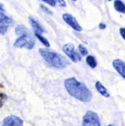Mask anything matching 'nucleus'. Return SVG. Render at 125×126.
Wrapping results in <instances>:
<instances>
[{"label": "nucleus", "instance_id": "1", "mask_svg": "<svg viewBox=\"0 0 125 126\" xmlns=\"http://www.w3.org/2000/svg\"><path fill=\"white\" fill-rule=\"evenodd\" d=\"M64 86L68 94L73 96L74 98L83 101V102H89L92 99V92L87 88V86L78 81L76 78H68L64 81Z\"/></svg>", "mask_w": 125, "mask_h": 126}, {"label": "nucleus", "instance_id": "2", "mask_svg": "<svg viewBox=\"0 0 125 126\" xmlns=\"http://www.w3.org/2000/svg\"><path fill=\"white\" fill-rule=\"evenodd\" d=\"M38 52L41 55V57L45 60V62L53 68L64 69L70 64L66 57L59 54L58 52L50 50L49 48H39Z\"/></svg>", "mask_w": 125, "mask_h": 126}, {"label": "nucleus", "instance_id": "3", "mask_svg": "<svg viewBox=\"0 0 125 126\" xmlns=\"http://www.w3.org/2000/svg\"><path fill=\"white\" fill-rule=\"evenodd\" d=\"M15 32L19 36L14 42L15 47H19V48L25 47L28 49L33 48L35 40L31 31L28 28H26L24 25H18L15 29Z\"/></svg>", "mask_w": 125, "mask_h": 126}, {"label": "nucleus", "instance_id": "4", "mask_svg": "<svg viewBox=\"0 0 125 126\" xmlns=\"http://www.w3.org/2000/svg\"><path fill=\"white\" fill-rule=\"evenodd\" d=\"M82 126H100L98 115L92 110L87 111L83 117Z\"/></svg>", "mask_w": 125, "mask_h": 126}, {"label": "nucleus", "instance_id": "5", "mask_svg": "<svg viewBox=\"0 0 125 126\" xmlns=\"http://www.w3.org/2000/svg\"><path fill=\"white\" fill-rule=\"evenodd\" d=\"M62 49L65 52V54L71 59V61H73V62H80L81 61V55L76 51V49L72 43L64 44Z\"/></svg>", "mask_w": 125, "mask_h": 126}, {"label": "nucleus", "instance_id": "6", "mask_svg": "<svg viewBox=\"0 0 125 126\" xmlns=\"http://www.w3.org/2000/svg\"><path fill=\"white\" fill-rule=\"evenodd\" d=\"M2 126H23V120L19 116L9 115L4 118Z\"/></svg>", "mask_w": 125, "mask_h": 126}, {"label": "nucleus", "instance_id": "7", "mask_svg": "<svg viewBox=\"0 0 125 126\" xmlns=\"http://www.w3.org/2000/svg\"><path fill=\"white\" fill-rule=\"evenodd\" d=\"M62 18L65 21V23L68 24V26H70L76 32H81L82 31V27L80 26V24L77 22V20L72 15H70V14H63Z\"/></svg>", "mask_w": 125, "mask_h": 126}, {"label": "nucleus", "instance_id": "8", "mask_svg": "<svg viewBox=\"0 0 125 126\" xmlns=\"http://www.w3.org/2000/svg\"><path fill=\"white\" fill-rule=\"evenodd\" d=\"M112 66L114 67V69L117 71V73L125 79V62L122 61L121 59H115L112 62Z\"/></svg>", "mask_w": 125, "mask_h": 126}, {"label": "nucleus", "instance_id": "9", "mask_svg": "<svg viewBox=\"0 0 125 126\" xmlns=\"http://www.w3.org/2000/svg\"><path fill=\"white\" fill-rule=\"evenodd\" d=\"M29 21H30V23H31V28H32L34 33H40V34H41L42 32H44L43 27H42L36 20H34L32 17H30V18H29Z\"/></svg>", "mask_w": 125, "mask_h": 126}, {"label": "nucleus", "instance_id": "10", "mask_svg": "<svg viewBox=\"0 0 125 126\" xmlns=\"http://www.w3.org/2000/svg\"><path fill=\"white\" fill-rule=\"evenodd\" d=\"M95 89H96V91L102 95V96H105V97H108L109 96V93L107 92V90H106V88L100 83V82H96L95 83Z\"/></svg>", "mask_w": 125, "mask_h": 126}, {"label": "nucleus", "instance_id": "11", "mask_svg": "<svg viewBox=\"0 0 125 126\" xmlns=\"http://www.w3.org/2000/svg\"><path fill=\"white\" fill-rule=\"evenodd\" d=\"M114 8L116 11L120 13H125V4L121 0H115L114 1Z\"/></svg>", "mask_w": 125, "mask_h": 126}, {"label": "nucleus", "instance_id": "12", "mask_svg": "<svg viewBox=\"0 0 125 126\" xmlns=\"http://www.w3.org/2000/svg\"><path fill=\"white\" fill-rule=\"evenodd\" d=\"M86 62L91 68H95L96 67V60L93 55H88L86 58Z\"/></svg>", "mask_w": 125, "mask_h": 126}, {"label": "nucleus", "instance_id": "13", "mask_svg": "<svg viewBox=\"0 0 125 126\" xmlns=\"http://www.w3.org/2000/svg\"><path fill=\"white\" fill-rule=\"evenodd\" d=\"M11 22H12V20L8 16H6L2 12H0V26L1 25H9V23H11Z\"/></svg>", "mask_w": 125, "mask_h": 126}, {"label": "nucleus", "instance_id": "14", "mask_svg": "<svg viewBox=\"0 0 125 126\" xmlns=\"http://www.w3.org/2000/svg\"><path fill=\"white\" fill-rule=\"evenodd\" d=\"M34 35H35V37H36V38H38V39L41 41V43H42L44 46H46L47 48H48V47H50V43H49V41H48L44 36H42L40 33H34Z\"/></svg>", "mask_w": 125, "mask_h": 126}, {"label": "nucleus", "instance_id": "15", "mask_svg": "<svg viewBox=\"0 0 125 126\" xmlns=\"http://www.w3.org/2000/svg\"><path fill=\"white\" fill-rule=\"evenodd\" d=\"M78 49H79V52H80V55H82V56H85V55H87L88 54V50H87V48L83 45V44H79V46H78Z\"/></svg>", "mask_w": 125, "mask_h": 126}, {"label": "nucleus", "instance_id": "16", "mask_svg": "<svg viewBox=\"0 0 125 126\" xmlns=\"http://www.w3.org/2000/svg\"><path fill=\"white\" fill-rule=\"evenodd\" d=\"M8 30V25H1L0 26V33H5L6 31Z\"/></svg>", "mask_w": 125, "mask_h": 126}, {"label": "nucleus", "instance_id": "17", "mask_svg": "<svg viewBox=\"0 0 125 126\" xmlns=\"http://www.w3.org/2000/svg\"><path fill=\"white\" fill-rule=\"evenodd\" d=\"M6 98H7V96H6L4 94H0V107L3 105V103H4L5 100H6Z\"/></svg>", "mask_w": 125, "mask_h": 126}, {"label": "nucleus", "instance_id": "18", "mask_svg": "<svg viewBox=\"0 0 125 126\" xmlns=\"http://www.w3.org/2000/svg\"><path fill=\"white\" fill-rule=\"evenodd\" d=\"M41 1L45 2L46 4H48V5L52 6V7H54L56 5V0H41Z\"/></svg>", "mask_w": 125, "mask_h": 126}, {"label": "nucleus", "instance_id": "19", "mask_svg": "<svg viewBox=\"0 0 125 126\" xmlns=\"http://www.w3.org/2000/svg\"><path fill=\"white\" fill-rule=\"evenodd\" d=\"M56 3H58L59 6H61V7H66V2H65V0H56Z\"/></svg>", "mask_w": 125, "mask_h": 126}, {"label": "nucleus", "instance_id": "20", "mask_svg": "<svg viewBox=\"0 0 125 126\" xmlns=\"http://www.w3.org/2000/svg\"><path fill=\"white\" fill-rule=\"evenodd\" d=\"M119 32H120V34H121V36L125 39V28H121L120 30H119Z\"/></svg>", "mask_w": 125, "mask_h": 126}, {"label": "nucleus", "instance_id": "21", "mask_svg": "<svg viewBox=\"0 0 125 126\" xmlns=\"http://www.w3.org/2000/svg\"><path fill=\"white\" fill-rule=\"evenodd\" d=\"M40 8H41V9H42L43 11H45V12H47L48 14H52V12H51L50 10H48V9H46V8H45V7L43 6V5H40Z\"/></svg>", "mask_w": 125, "mask_h": 126}, {"label": "nucleus", "instance_id": "22", "mask_svg": "<svg viewBox=\"0 0 125 126\" xmlns=\"http://www.w3.org/2000/svg\"><path fill=\"white\" fill-rule=\"evenodd\" d=\"M4 11H5L4 6H3V4H1V3H0V12H2V13H3Z\"/></svg>", "mask_w": 125, "mask_h": 126}, {"label": "nucleus", "instance_id": "23", "mask_svg": "<svg viewBox=\"0 0 125 126\" xmlns=\"http://www.w3.org/2000/svg\"><path fill=\"white\" fill-rule=\"evenodd\" d=\"M104 28H105V25L103 23H100L99 24V29H104Z\"/></svg>", "mask_w": 125, "mask_h": 126}, {"label": "nucleus", "instance_id": "24", "mask_svg": "<svg viewBox=\"0 0 125 126\" xmlns=\"http://www.w3.org/2000/svg\"><path fill=\"white\" fill-rule=\"evenodd\" d=\"M108 126H113V125H112V124H109V125H108Z\"/></svg>", "mask_w": 125, "mask_h": 126}, {"label": "nucleus", "instance_id": "25", "mask_svg": "<svg viewBox=\"0 0 125 126\" xmlns=\"http://www.w3.org/2000/svg\"><path fill=\"white\" fill-rule=\"evenodd\" d=\"M73 1H77V0H73Z\"/></svg>", "mask_w": 125, "mask_h": 126}, {"label": "nucleus", "instance_id": "26", "mask_svg": "<svg viewBox=\"0 0 125 126\" xmlns=\"http://www.w3.org/2000/svg\"><path fill=\"white\" fill-rule=\"evenodd\" d=\"M108 1H110V0H108Z\"/></svg>", "mask_w": 125, "mask_h": 126}]
</instances>
